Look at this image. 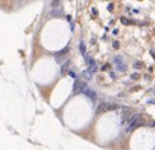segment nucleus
I'll use <instances>...</instances> for the list:
<instances>
[{
  "mask_svg": "<svg viewBox=\"0 0 155 150\" xmlns=\"http://www.w3.org/2000/svg\"><path fill=\"white\" fill-rule=\"evenodd\" d=\"M114 62L116 64L118 71H125V69H126V64L123 62V59L121 58V56H115V58H114Z\"/></svg>",
  "mask_w": 155,
  "mask_h": 150,
  "instance_id": "f257e3e1",
  "label": "nucleus"
},
{
  "mask_svg": "<svg viewBox=\"0 0 155 150\" xmlns=\"http://www.w3.org/2000/svg\"><path fill=\"white\" fill-rule=\"evenodd\" d=\"M83 92H85L86 95H89L92 100H96V94L92 91V90H89V88H85V90H83Z\"/></svg>",
  "mask_w": 155,
  "mask_h": 150,
  "instance_id": "f03ea898",
  "label": "nucleus"
},
{
  "mask_svg": "<svg viewBox=\"0 0 155 150\" xmlns=\"http://www.w3.org/2000/svg\"><path fill=\"white\" fill-rule=\"evenodd\" d=\"M92 74H93V72L89 71V69H88V71H85V72H83V81H89L90 78H92Z\"/></svg>",
  "mask_w": 155,
  "mask_h": 150,
  "instance_id": "7ed1b4c3",
  "label": "nucleus"
}]
</instances>
